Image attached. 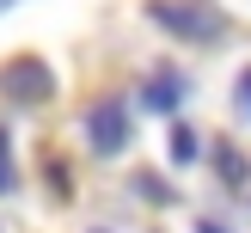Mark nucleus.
<instances>
[{"instance_id":"nucleus-10","label":"nucleus","mask_w":251,"mask_h":233,"mask_svg":"<svg viewBox=\"0 0 251 233\" xmlns=\"http://www.w3.org/2000/svg\"><path fill=\"white\" fill-rule=\"evenodd\" d=\"M196 233H227V227H221V221H202V227H196Z\"/></svg>"},{"instance_id":"nucleus-8","label":"nucleus","mask_w":251,"mask_h":233,"mask_svg":"<svg viewBox=\"0 0 251 233\" xmlns=\"http://www.w3.org/2000/svg\"><path fill=\"white\" fill-rule=\"evenodd\" d=\"M135 190H141L147 203H172V190H166V178H159V172H135Z\"/></svg>"},{"instance_id":"nucleus-11","label":"nucleus","mask_w":251,"mask_h":233,"mask_svg":"<svg viewBox=\"0 0 251 233\" xmlns=\"http://www.w3.org/2000/svg\"><path fill=\"white\" fill-rule=\"evenodd\" d=\"M6 6H12V0H0V12H6Z\"/></svg>"},{"instance_id":"nucleus-1","label":"nucleus","mask_w":251,"mask_h":233,"mask_svg":"<svg viewBox=\"0 0 251 233\" xmlns=\"http://www.w3.org/2000/svg\"><path fill=\"white\" fill-rule=\"evenodd\" d=\"M147 12H153V25H166L184 43H221L227 37V12L215 0H147Z\"/></svg>"},{"instance_id":"nucleus-7","label":"nucleus","mask_w":251,"mask_h":233,"mask_svg":"<svg viewBox=\"0 0 251 233\" xmlns=\"http://www.w3.org/2000/svg\"><path fill=\"white\" fill-rule=\"evenodd\" d=\"M12 190H19V166H12V141L0 129V196H12Z\"/></svg>"},{"instance_id":"nucleus-12","label":"nucleus","mask_w":251,"mask_h":233,"mask_svg":"<svg viewBox=\"0 0 251 233\" xmlns=\"http://www.w3.org/2000/svg\"><path fill=\"white\" fill-rule=\"evenodd\" d=\"M92 233H110V227H92Z\"/></svg>"},{"instance_id":"nucleus-6","label":"nucleus","mask_w":251,"mask_h":233,"mask_svg":"<svg viewBox=\"0 0 251 233\" xmlns=\"http://www.w3.org/2000/svg\"><path fill=\"white\" fill-rule=\"evenodd\" d=\"M215 172H221V184H227V190H239V184L251 178V166H245L239 147H215Z\"/></svg>"},{"instance_id":"nucleus-2","label":"nucleus","mask_w":251,"mask_h":233,"mask_svg":"<svg viewBox=\"0 0 251 233\" xmlns=\"http://www.w3.org/2000/svg\"><path fill=\"white\" fill-rule=\"evenodd\" d=\"M0 92H6L19 110H37L49 92H55V74H49V61L19 55V61H6V68H0Z\"/></svg>"},{"instance_id":"nucleus-3","label":"nucleus","mask_w":251,"mask_h":233,"mask_svg":"<svg viewBox=\"0 0 251 233\" xmlns=\"http://www.w3.org/2000/svg\"><path fill=\"white\" fill-rule=\"evenodd\" d=\"M129 104H123V98H98L92 110H86V147H92V154H123V147H129Z\"/></svg>"},{"instance_id":"nucleus-9","label":"nucleus","mask_w":251,"mask_h":233,"mask_svg":"<svg viewBox=\"0 0 251 233\" xmlns=\"http://www.w3.org/2000/svg\"><path fill=\"white\" fill-rule=\"evenodd\" d=\"M233 104H239V117H245V123H251V68H245V74H239V92H233Z\"/></svg>"},{"instance_id":"nucleus-4","label":"nucleus","mask_w":251,"mask_h":233,"mask_svg":"<svg viewBox=\"0 0 251 233\" xmlns=\"http://www.w3.org/2000/svg\"><path fill=\"white\" fill-rule=\"evenodd\" d=\"M184 98H190V80H178V74H153L147 92H141V104L147 110H178Z\"/></svg>"},{"instance_id":"nucleus-5","label":"nucleus","mask_w":251,"mask_h":233,"mask_svg":"<svg viewBox=\"0 0 251 233\" xmlns=\"http://www.w3.org/2000/svg\"><path fill=\"white\" fill-rule=\"evenodd\" d=\"M166 147H172V159H178V166H190V159H202V135H196L190 123H172Z\"/></svg>"}]
</instances>
